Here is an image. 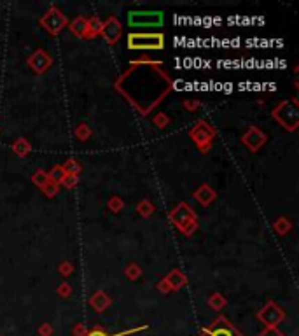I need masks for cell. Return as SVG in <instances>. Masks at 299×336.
Returning a JSON list of instances; mask_svg holds the SVG:
<instances>
[{
    "label": "cell",
    "mask_w": 299,
    "mask_h": 336,
    "mask_svg": "<svg viewBox=\"0 0 299 336\" xmlns=\"http://www.w3.org/2000/svg\"><path fill=\"white\" fill-rule=\"evenodd\" d=\"M170 221H172L186 236H191L198 228L196 214H194V210L184 201L179 203V205L170 212Z\"/></svg>",
    "instance_id": "obj_1"
},
{
    "label": "cell",
    "mask_w": 299,
    "mask_h": 336,
    "mask_svg": "<svg viewBox=\"0 0 299 336\" xmlns=\"http://www.w3.org/2000/svg\"><path fill=\"white\" fill-rule=\"evenodd\" d=\"M297 102L296 100H285L280 102L278 105L273 109V117L282 124L283 130L294 131L299 124V112H297Z\"/></svg>",
    "instance_id": "obj_2"
},
{
    "label": "cell",
    "mask_w": 299,
    "mask_h": 336,
    "mask_svg": "<svg viewBox=\"0 0 299 336\" xmlns=\"http://www.w3.org/2000/svg\"><path fill=\"white\" fill-rule=\"evenodd\" d=\"M165 47L163 34H130L128 49L135 51H160Z\"/></svg>",
    "instance_id": "obj_3"
},
{
    "label": "cell",
    "mask_w": 299,
    "mask_h": 336,
    "mask_svg": "<svg viewBox=\"0 0 299 336\" xmlns=\"http://www.w3.org/2000/svg\"><path fill=\"white\" fill-rule=\"evenodd\" d=\"M165 21V14L161 11H130L128 13V25L131 28H156Z\"/></svg>",
    "instance_id": "obj_4"
},
{
    "label": "cell",
    "mask_w": 299,
    "mask_h": 336,
    "mask_svg": "<svg viewBox=\"0 0 299 336\" xmlns=\"http://www.w3.org/2000/svg\"><path fill=\"white\" fill-rule=\"evenodd\" d=\"M257 320L264 324V327H278L285 320V312L275 301H268L257 312Z\"/></svg>",
    "instance_id": "obj_5"
},
{
    "label": "cell",
    "mask_w": 299,
    "mask_h": 336,
    "mask_svg": "<svg viewBox=\"0 0 299 336\" xmlns=\"http://www.w3.org/2000/svg\"><path fill=\"white\" fill-rule=\"evenodd\" d=\"M198 336H243V334L233 326L230 322V319L220 315V317H217L215 320H212L210 326L201 327Z\"/></svg>",
    "instance_id": "obj_6"
},
{
    "label": "cell",
    "mask_w": 299,
    "mask_h": 336,
    "mask_svg": "<svg viewBox=\"0 0 299 336\" xmlns=\"http://www.w3.org/2000/svg\"><path fill=\"white\" fill-rule=\"evenodd\" d=\"M189 137L194 140V144H196L201 153H206V151L212 147V140L213 137H215V130H213L206 121H199V123H196V126L189 131Z\"/></svg>",
    "instance_id": "obj_7"
},
{
    "label": "cell",
    "mask_w": 299,
    "mask_h": 336,
    "mask_svg": "<svg viewBox=\"0 0 299 336\" xmlns=\"http://www.w3.org/2000/svg\"><path fill=\"white\" fill-rule=\"evenodd\" d=\"M66 23H68L66 16L61 11H58L56 7H51V9L40 18V25H42V28L49 35H58L66 27Z\"/></svg>",
    "instance_id": "obj_8"
},
{
    "label": "cell",
    "mask_w": 299,
    "mask_h": 336,
    "mask_svg": "<svg viewBox=\"0 0 299 336\" xmlns=\"http://www.w3.org/2000/svg\"><path fill=\"white\" fill-rule=\"evenodd\" d=\"M100 35H102L103 40H105L107 44H110V46L117 44V40H119L121 35H123V27H121L119 20H117L116 16H110L109 20L102 25V32H100Z\"/></svg>",
    "instance_id": "obj_9"
},
{
    "label": "cell",
    "mask_w": 299,
    "mask_h": 336,
    "mask_svg": "<svg viewBox=\"0 0 299 336\" xmlns=\"http://www.w3.org/2000/svg\"><path fill=\"white\" fill-rule=\"evenodd\" d=\"M51 65H53V58H51L44 49H37L35 53L28 56V67H30L35 74H44Z\"/></svg>",
    "instance_id": "obj_10"
},
{
    "label": "cell",
    "mask_w": 299,
    "mask_h": 336,
    "mask_svg": "<svg viewBox=\"0 0 299 336\" xmlns=\"http://www.w3.org/2000/svg\"><path fill=\"white\" fill-rule=\"evenodd\" d=\"M243 144H245L247 147H249L252 153H256V151H259L261 147L264 146L266 144V135L263 133V131L259 130V128H256V126H250L249 128V131H247L245 135H243Z\"/></svg>",
    "instance_id": "obj_11"
},
{
    "label": "cell",
    "mask_w": 299,
    "mask_h": 336,
    "mask_svg": "<svg viewBox=\"0 0 299 336\" xmlns=\"http://www.w3.org/2000/svg\"><path fill=\"white\" fill-rule=\"evenodd\" d=\"M88 303H90V306L95 310V312L102 313V312H105V310L109 308L110 303H112V300H110L107 293H103V291H97V293H95L93 296L90 298V301H88Z\"/></svg>",
    "instance_id": "obj_12"
},
{
    "label": "cell",
    "mask_w": 299,
    "mask_h": 336,
    "mask_svg": "<svg viewBox=\"0 0 299 336\" xmlns=\"http://www.w3.org/2000/svg\"><path fill=\"white\" fill-rule=\"evenodd\" d=\"M165 282L168 284L170 291H179L182 286H186L187 279L180 270H173V272H170L168 275L165 277Z\"/></svg>",
    "instance_id": "obj_13"
},
{
    "label": "cell",
    "mask_w": 299,
    "mask_h": 336,
    "mask_svg": "<svg viewBox=\"0 0 299 336\" xmlns=\"http://www.w3.org/2000/svg\"><path fill=\"white\" fill-rule=\"evenodd\" d=\"M215 196H217L215 191H213L210 186H206V184H205V186L199 187V189L194 191V198H196V201L201 203L203 207L210 205V203L215 200Z\"/></svg>",
    "instance_id": "obj_14"
},
{
    "label": "cell",
    "mask_w": 299,
    "mask_h": 336,
    "mask_svg": "<svg viewBox=\"0 0 299 336\" xmlns=\"http://www.w3.org/2000/svg\"><path fill=\"white\" fill-rule=\"evenodd\" d=\"M149 329L147 326H138V327H133V329H126V331H121V333H114V334H109L105 329H102L100 326H95L93 329L88 331L86 336H128V334H135L138 333V331H145Z\"/></svg>",
    "instance_id": "obj_15"
},
{
    "label": "cell",
    "mask_w": 299,
    "mask_h": 336,
    "mask_svg": "<svg viewBox=\"0 0 299 336\" xmlns=\"http://www.w3.org/2000/svg\"><path fill=\"white\" fill-rule=\"evenodd\" d=\"M86 27H88V20L83 16L76 18V20L70 21V25H68L70 34L73 37H79V39H84V35H86Z\"/></svg>",
    "instance_id": "obj_16"
},
{
    "label": "cell",
    "mask_w": 299,
    "mask_h": 336,
    "mask_svg": "<svg viewBox=\"0 0 299 336\" xmlns=\"http://www.w3.org/2000/svg\"><path fill=\"white\" fill-rule=\"evenodd\" d=\"M102 25H103V21L100 20L98 16L90 18V20H88L86 35H84V39H95V37H98L100 32H102Z\"/></svg>",
    "instance_id": "obj_17"
},
{
    "label": "cell",
    "mask_w": 299,
    "mask_h": 336,
    "mask_svg": "<svg viewBox=\"0 0 299 336\" xmlns=\"http://www.w3.org/2000/svg\"><path fill=\"white\" fill-rule=\"evenodd\" d=\"M30 149H32L30 144H28V140L23 139V137H21V139H16V142L13 144V151L21 158L27 156V154L30 153Z\"/></svg>",
    "instance_id": "obj_18"
},
{
    "label": "cell",
    "mask_w": 299,
    "mask_h": 336,
    "mask_svg": "<svg viewBox=\"0 0 299 336\" xmlns=\"http://www.w3.org/2000/svg\"><path fill=\"white\" fill-rule=\"evenodd\" d=\"M65 175L66 173L63 172V168H61L60 165H56V167H53L49 172H47V179H49V182L56 184V186H60L61 180L65 179Z\"/></svg>",
    "instance_id": "obj_19"
},
{
    "label": "cell",
    "mask_w": 299,
    "mask_h": 336,
    "mask_svg": "<svg viewBox=\"0 0 299 336\" xmlns=\"http://www.w3.org/2000/svg\"><path fill=\"white\" fill-rule=\"evenodd\" d=\"M208 305H210V308H213V310H222L224 305H226V298L219 293H213L212 296L208 298Z\"/></svg>",
    "instance_id": "obj_20"
},
{
    "label": "cell",
    "mask_w": 299,
    "mask_h": 336,
    "mask_svg": "<svg viewBox=\"0 0 299 336\" xmlns=\"http://www.w3.org/2000/svg\"><path fill=\"white\" fill-rule=\"evenodd\" d=\"M61 168H63V172L66 175H79L81 173V163L76 160H68Z\"/></svg>",
    "instance_id": "obj_21"
},
{
    "label": "cell",
    "mask_w": 299,
    "mask_h": 336,
    "mask_svg": "<svg viewBox=\"0 0 299 336\" xmlns=\"http://www.w3.org/2000/svg\"><path fill=\"white\" fill-rule=\"evenodd\" d=\"M32 182L39 187L46 186V184L49 182V179H47V172H44V170H37V172L32 175Z\"/></svg>",
    "instance_id": "obj_22"
},
{
    "label": "cell",
    "mask_w": 299,
    "mask_h": 336,
    "mask_svg": "<svg viewBox=\"0 0 299 336\" xmlns=\"http://www.w3.org/2000/svg\"><path fill=\"white\" fill-rule=\"evenodd\" d=\"M275 230L278 231L280 235H285L287 231L290 230V221L285 219V217H280V219H276L275 223Z\"/></svg>",
    "instance_id": "obj_23"
},
{
    "label": "cell",
    "mask_w": 299,
    "mask_h": 336,
    "mask_svg": "<svg viewBox=\"0 0 299 336\" xmlns=\"http://www.w3.org/2000/svg\"><path fill=\"white\" fill-rule=\"evenodd\" d=\"M153 212H154V207L151 205V201L145 200V201H140V203H138V214H140L142 217H149Z\"/></svg>",
    "instance_id": "obj_24"
},
{
    "label": "cell",
    "mask_w": 299,
    "mask_h": 336,
    "mask_svg": "<svg viewBox=\"0 0 299 336\" xmlns=\"http://www.w3.org/2000/svg\"><path fill=\"white\" fill-rule=\"evenodd\" d=\"M76 137L79 140H88L91 137V130H90V126H86V124H79V128L76 130Z\"/></svg>",
    "instance_id": "obj_25"
},
{
    "label": "cell",
    "mask_w": 299,
    "mask_h": 336,
    "mask_svg": "<svg viewBox=\"0 0 299 336\" xmlns=\"http://www.w3.org/2000/svg\"><path fill=\"white\" fill-rule=\"evenodd\" d=\"M40 191H42L47 198H53V196H56V193H58V186L56 184H53V182H47L46 186L40 187Z\"/></svg>",
    "instance_id": "obj_26"
},
{
    "label": "cell",
    "mask_w": 299,
    "mask_h": 336,
    "mask_svg": "<svg viewBox=\"0 0 299 336\" xmlns=\"http://www.w3.org/2000/svg\"><path fill=\"white\" fill-rule=\"evenodd\" d=\"M124 273H126L128 279L135 280V279H138V277H140V266L133 263V264H130V266L126 268V272H124Z\"/></svg>",
    "instance_id": "obj_27"
},
{
    "label": "cell",
    "mask_w": 299,
    "mask_h": 336,
    "mask_svg": "<svg viewBox=\"0 0 299 336\" xmlns=\"http://www.w3.org/2000/svg\"><path fill=\"white\" fill-rule=\"evenodd\" d=\"M257 336H285V334H283L278 327H264Z\"/></svg>",
    "instance_id": "obj_28"
},
{
    "label": "cell",
    "mask_w": 299,
    "mask_h": 336,
    "mask_svg": "<svg viewBox=\"0 0 299 336\" xmlns=\"http://www.w3.org/2000/svg\"><path fill=\"white\" fill-rule=\"evenodd\" d=\"M77 175H65V179L61 180V184L66 187V189H72V187H76L77 186Z\"/></svg>",
    "instance_id": "obj_29"
},
{
    "label": "cell",
    "mask_w": 299,
    "mask_h": 336,
    "mask_svg": "<svg viewBox=\"0 0 299 336\" xmlns=\"http://www.w3.org/2000/svg\"><path fill=\"white\" fill-rule=\"evenodd\" d=\"M123 205H124V203L121 201L117 196L110 198V201H109V207H110V209H112V212H119V210L123 209Z\"/></svg>",
    "instance_id": "obj_30"
},
{
    "label": "cell",
    "mask_w": 299,
    "mask_h": 336,
    "mask_svg": "<svg viewBox=\"0 0 299 336\" xmlns=\"http://www.w3.org/2000/svg\"><path fill=\"white\" fill-rule=\"evenodd\" d=\"M39 334L40 336H53V326L49 322H44L42 326L39 327Z\"/></svg>",
    "instance_id": "obj_31"
},
{
    "label": "cell",
    "mask_w": 299,
    "mask_h": 336,
    "mask_svg": "<svg viewBox=\"0 0 299 336\" xmlns=\"http://www.w3.org/2000/svg\"><path fill=\"white\" fill-rule=\"evenodd\" d=\"M88 331H90V329H88L84 324H76V326H73V329H72V333H73V336H86Z\"/></svg>",
    "instance_id": "obj_32"
},
{
    "label": "cell",
    "mask_w": 299,
    "mask_h": 336,
    "mask_svg": "<svg viewBox=\"0 0 299 336\" xmlns=\"http://www.w3.org/2000/svg\"><path fill=\"white\" fill-rule=\"evenodd\" d=\"M58 270H60V273H61V275L68 277L70 273L73 272V266H72V263H68V261H63V263L60 264V268H58Z\"/></svg>",
    "instance_id": "obj_33"
},
{
    "label": "cell",
    "mask_w": 299,
    "mask_h": 336,
    "mask_svg": "<svg viewBox=\"0 0 299 336\" xmlns=\"http://www.w3.org/2000/svg\"><path fill=\"white\" fill-rule=\"evenodd\" d=\"M58 294H60V296H63V298H68L70 294H72V289H70V286H68V284L63 282L60 287H58Z\"/></svg>",
    "instance_id": "obj_34"
},
{
    "label": "cell",
    "mask_w": 299,
    "mask_h": 336,
    "mask_svg": "<svg viewBox=\"0 0 299 336\" xmlns=\"http://www.w3.org/2000/svg\"><path fill=\"white\" fill-rule=\"evenodd\" d=\"M154 123H156V124H158V126H160V128H165L166 124H168V117H166L165 114H161V112H160V114H158L156 117H154Z\"/></svg>",
    "instance_id": "obj_35"
},
{
    "label": "cell",
    "mask_w": 299,
    "mask_h": 336,
    "mask_svg": "<svg viewBox=\"0 0 299 336\" xmlns=\"http://www.w3.org/2000/svg\"><path fill=\"white\" fill-rule=\"evenodd\" d=\"M158 291H161L163 294H168V293H170V287H168V284L165 282V279L161 280L160 284H158Z\"/></svg>",
    "instance_id": "obj_36"
}]
</instances>
